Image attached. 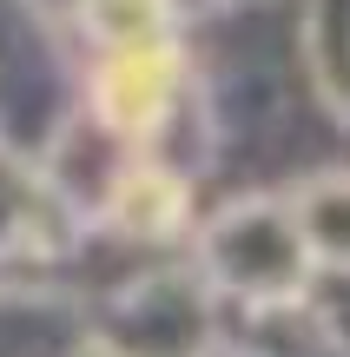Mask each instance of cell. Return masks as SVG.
I'll return each mask as SVG.
<instances>
[]
</instances>
